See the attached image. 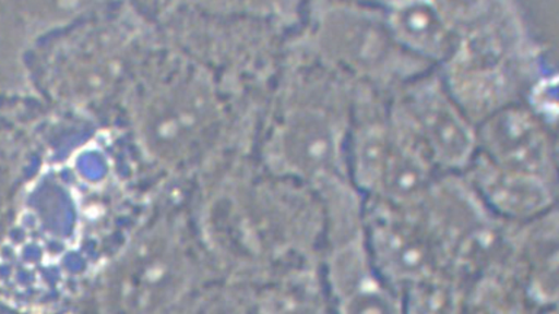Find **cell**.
I'll list each match as a JSON object with an SVG mask.
<instances>
[{
	"label": "cell",
	"mask_w": 559,
	"mask_h": 314,
	"mask_svg": "<svg viewBox=\"0 0 559 314\" xmlns=\"http://www.w3.org/2000/svg\"><path fill=\"white\" fill-rule=\"evenodd\" d=\"M519 13L509 4L467 3L452 55L441 64L449 94L472 122L514 105L544 70Z\"/></svg>",
	"instance_id": "obj_1"
},
{
	"label": "cell",
	"mask_w": 559,
	"mask_h": 314,
	"mask_svg": "<svg viewBox=\"0 0 559 314\" xmlns=\"http://www.w3.org/2000/svg\"><path fill=\"white\" fill-rule=\"evenodd\" d=\"M347 156L354 188L370 201L417 204L439 173L391 112H373L349 125Z\"/></svg>",
	"instance_id": "obj_2"
},
{
	"label": "cell",
	"mask_w": 559,
	"mask_h": 314,
	"mask_svg": "<svg viewBox=\"0 0 559 314\" xmlns=\"http://www.w3.org/2000/svg\"><path fill=\"white\" fill-rule=\"evenodd\" d=\"M349 125L331 95L314 94L288 113L271 164L282 177L312 191L318 201L354 186L348 173Z\"/></svg>",
	"instance_id": "obj_3"
},
{
	"label": "cell",
	"mask_w": 559,
	"mask_h": 314,
	"mask_svg": "<svg viewBox=\"0 0 559 314\" xmlns=\"http://www.w3.org/2000/svg\"><path fill=\"white\" fill-rule=\"evenodd\" d=\"M187 259L164 230L147 231L118 255L99 290V314H173L188 288Z\"/></svg>",
	"instance_id": "obj_4"
},
{
	"label": "cell",
	"mask_w": 559,
	"mask_h": 314,
	"mask_svg": "<svg viewBox=\"0 0 559 314\" xmlns=\"http://www.w3.org/2000/svg\"><path fill=\"white\" fill-rule=\"evenodd\" d=\"M391 112L441 174L465 172L478 155V130L439 76L409 81Z\"/></svg>",
	"instance_id": "obj_5"
},
{
	"label": "cell",
	"mask_w": 559,
	"mask_h": 314,
	"mask_svg": "<svg viewBox=\"0 0 559 314\" xmlns=\"http://www.w3.org/2000/svg\"><path fill=\"white\" fill-rule=\"evenodd\" d=\"M362 226L371 264L400 294L411 283L445 270L419 201L395 205L365 200Z\"/></svg>",
	"instance_id": "obj_6"
},
{
	"label": "cell",
	"mask_w": 559,
	"mask_h": 314,
	"mask_svg": "<svg viewBox=\"0 0 559 314\" xmlns=\"http://www.w3.org/2000/svg\"><path fill=\"white\" fill-rule=\"evenodd\" d=\"M323 235L321 274L332 314H404L400 292L371 264L362 222L332 227Z\"/></svg>",
	"instance_id": "obj_7"
},
{
	"label": "cell",
	"mask_w": 559,
	"mask_h": 314,
	"mask_svg": "<svg viewBox=\"0 0 559 314\" xmlns=\"http://www.w3.org/2000/svg\"><path fill=\"white\" fill-rule=\"evenodd\" d=\"M325 8L326 12L314 13V33L326 56L345 69L366 77H386L396 74L391 69L393 63L418 61L393 41L378 4H326Z\"/></svg>",
	"instance_id": "obj_8"
},
{
	"label": "cell",
	"mask_w": 559,
	"mask_h": 314,
	"mask_svg": "<svg viewBox=\"0 0 559 314\" xmlns=\"http://www.w3.org/2000/svg\"><path fill=\"white\" fill-rule=\"evenodd\" d=\"M478 155L501 168L557 181V152L548 125L531 109L510 105L480 122Z\"/></svg>",
	"instance_id": "obj_9"
},
{
	"label": "cell",
	"mask_w": 559,
	"mask_h": 314,
	"mask_svg": "<svg viewBox=\"0 0 559 314\" xmlns=\"http://www.w3.org/2000/svg\"><path fill=\"white\" fill-rule=\"evenodd\" d=\"M378 7L402 51L423 64H443L456 46L467 3L392 2Z\"/></svg>",
	"instance_id": "obj_10"
},
{
	"label": "cell",
	"mask_w": 559,
	"mask_h": 314,
	"mask_svg": "<svg viewBox=\"0 0 559 314\" xmlns=\"http://www.w3.org/2000/svg\"><path fill=\"white\" fill-rule=\"evenodd\" d=\"M466 181L501 221H535L552 212L557 181L520 170L501 168L476 155L465 170Z\"/></svg>",
	"instance_id": "obj_11"
},
{
	"label": "cell",
	"mask_w": 559,
	"mask_h": 314,
	"mask_svg": "<svg viewBox=\"0 0 559 314\" xmlns=\"http://www.w3.org/2000/svg\"><path fill=\"white\" fill-rule=\"evenodd\" d=\"M469 283L449 270L428 275L401 292L404 314H463Z\"/></svg>",
	"instance_id": "obj_12"
},
{
	"label": "cell",
	"mask_w": 559,
	"mask_h": 314,
	"mask_svg": "<svg viewBox=\"0 0 559 314\" xmlns=\"http://www.w3.org/2000/svg\"><path fill=\"white\" fill-rule=\"evenodd\" d=\"M257 314H332L322 274L300 270L261 300Z\"/></svg>",
	"instance_id": "obj_13"
}]
</instances>
